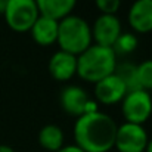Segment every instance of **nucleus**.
<instances>
[{
    "instance_id": "obj_5",
    "label": "nucleus",
    "mask_w": 152,
    "mask_h": 152,
    "mask_svg": "<svg viewBox=\"0 0 152 152\" xmlns=\"http://www.w3.org/2000/svg\"><path fill=\"white\" fill-rule=\"evenodd\" d=\"M123 115L127 123L142 126L152 114V99L149 92L136 90L126 93L123 99Z\"/></svg>"
},
{
    "instance_id": "obj_21",
    "label": "nucleus",
    "mask_w": 152,
    "mask_h": 152,
    "mask_svg": "<svg viewBox=\"0 0 152 152\" xmlns=\"http://www.w3.org/2000/svg\"><path fill=\"white\" fill-rule=\"evenodd\" d=\"M0 152H15L10 146H7V145H0Z\"/></svg>"
},
{
    "instance_id": "obj_19",
    "label": "nucleus",
    "mask_w": 152,
    "mask_h": 152,
    "mask_svg": "<svg viewBox=\"0 0 152 152\" xmlns=\"http://www.w3.org/2000/svg\"><path fill=\"white\" fill-rule=\"evenodd\" d=\"M58 152H84L83 149H80L77 145H66L64 148H61Z\"/></svg>"
},
{
    "instance_id": "obj_12",
    "label": "nucleus",
    "mask_w": 152,
    "mask_h": 152,
    "mask_svg": "<svg viewBox=\"0 0 152 152\" xmlns=\"http://www.w3.org/2000/svg\"><path fill=\"white\" fill-rule=\"evenodd\" d=\"M58 24L59 21L56 19H52L45 15H39V18L36 19V22L30 30L34 42L42 46H49L55 43L58 39Z\"/></svg>"
},
{
    "instance_id": "obj_11",
    "label": "nucleus",
    "mask_w": 152,
    "mask_h": 152,
    "mask_svg": "<svg viewBox=\"0 0 152 152\" xmlns=\"http://www.w3.org/2000/svg\"><path fill=\"white\" fill-rule=\"evenodd\" d=\"M129 22L137 33L152 30V0H136L129 10Z\"/></svg>"
},
{
    "instance_id": "obj_22",
    "label": "nucleus",
    "mask_w": 152,
    "mask_h": 152,
    "mask_svg": "<svg viewBox=\"0 0 152 152\" xmlns=\"http://www.w3.org/2000/svg\"><path fill=\"white\" fill-rule=\"evenodd\" d=\"M146 152H152V139L151 140H148V145H146Z\"/></svg>"
},
{
    "instance_id": "obj_13",
    "label": "nucleus",
    "mask_w": 152,
    "mask_h": 152,
    "mask_svg": "<svg viewBox=\"0 0 152 152\" xmlns=\"http://www.w3.org/2000/svg\"><path fill=\"white\" fill-rule=\"evenodd\" d=\"M77 0H36L40 15L61 21L71 13Z\"/></svg>"
},
{
    "instance_id": "obj_15",
    "label": "nucleus",
    "mask_w": 152,
    "mask_h": 152,
    "mask_svg": "<svg viewBox=\"0 0 152 152\" xmlns=\"http://www.w3.org/2000/svg\"><path fill=\"white\" fill-rule=\"evenodd\" d=\"M114 74L123 81L127 93L136 92V90H143L137 80V65H134L132 62H123L115 66Z\"/></svg>"
},
{
    "instance_id": "obj_4",
    "label": "nucleus",
    "mask_w": 152,
    "mask_h": 152,
    "mask_svg": "<svg viewBox=\"0 0 152 152\" xmlns=\"http://www.w3.org/2000/svg\"><path fill=\"white\" fill-rule=\"evenodd\" d=\"M39 15L36 0H9L4 10L7 25L18 33L30 31Z\"/></svg>"
},
{
    "instance_id": "obj_9",
    "label": "nucleus",
    "mask_w": 152,
    "mask_h": 152,
    "mask_svg": "<svg viewBox=\"0 0 152 152\" xmlns=\"http://www.w3.org/2000/svg\"><path fill=\"white\" fill-rule=\"evenodd\" d=\"M49 72L58 81H66L77 74V56L65 50H58L49 61Z\"/></svg>"
},
{
    "instance_id": "obj_20",
    "label": "nucleus",
    "mask_w": 152,
    "mask_h": 152,
    "mask_svg": "<svg viewBox=\"0 0 152 152\" xmlns=\"http://www.w3.org/2000/svg\"><path fill=\"white\" fill-rule=\"evenodd\" d=\"M7 1L9 0H0V13H4L6 6H7Z\"/></svg>"
},
{
    "instance_id": "obj_17",
    "label": "nucleus",
    "mask_w": 152,
    "mask_h": 152,
    "mask_svg": "<svg viewBox=\"0 0 152 152\" xmlns=\"http://www.w3.org/2000/svg\"><path fill=\"white\" fill-rule=\"evenodd\" d=\"M137 46V39L133 34H121L118 37V40L115 42V45L112 46L114 52H120V53H130L134 48Z\"/></svg>"
},
{
    "instance_id": "obj_2",
    "label": "nucleus",
    "mask_w": 152,
    "mask_h": 152,
    "mask_svg": "<svg viewBox=\"0 0 152 152\" xmlns=\"http://www.w3.org/2000/svg\"><path fill=\"white\" fill-rule=\"evenodd\" d=\"M115 66L117 53L112 48L90 45L77 56V74L86 81H101L102 78L114 74Z\"/></svg>"
},
{
    "instance_id": "obj_8",
    "label": "nucleus",
    "mask_w": 152,
    "mask_h": 152,
    "mask_svg": "<svg viewBox=\"0 0 152 152\" xmlns=\"http://www.w3.org/2000/svg\"><path fill=\"white\" fill-rule=\"evenodd\" d=\"M59 101H61L62 109L65 112H68L69 115L81 117L83 114L90 111L89 109L90 108L89 95L80 86H66V87H64L62 92H61Z\"/></svg>"
},
{
    "instance_id": "obj_7",
    "label": "nucleus",
    "mask_w": 152,
    "mask_h": 152,
    "mask_svg": "<svg viewBox=\"0 0 152 152\" xmlns=\"http://www.w3.org/2000/svg\"><path fill=\"white\" fill-rule=\"evenodd\" d=\"M121 36V22L115 15H103L95 21L92 28V39L96 45L112 48Z\"/></svg>"
},
{
    "instance_id": "obj_6",
    "label": "nucleus",
    "mask_w": 152,
    "mask_h": 152,
    "mask_svg": "<svg viewBox=\"0 0 152 152\" xmlns=\"http://www.w3.org/2000/svg\"><path fill=\"white\" fill-rule=\"evenodd\" d=\"M148 140V133L142 126L126 121L117 129L114 146L120 152H143Z\"/></svg>"
},
{
    "instance_id": "obj_10",
    "label": "nucleus",
    "mask_w": 152,
    "mask_h": 152,
    "mask_svg": "<svg viewBox=\"0 0 152 152\" xmlns=\"http://www.w3.org/2000/svg\"><path fill=\"white\" fill-rule=\"evenodd\" d=\"M126 93H127V90H126L123 81L115 74H111V75L102 78L95 86L96 98L105 105H111V103H117V102L123 101Z\"/></svg>"
},
{
    "instance_id": "obj_1",
    "label": "nucleus",
    "mask_w": 152,
    "mask_h": 152,
    "mask_svg": "<svg viewBox=\"0 0 152 152\" xmlns=\"http://www.w3.org/2000/svg\"><path fill=\"white\" fill-rule=\"evenodd\" d=\"M117 129L118 126L108 114L89 111L75 121V145L84 152H108L115 145Z\"/></svg>"
},
{
    "instance_id": "obj_3",
    "label": "nucleus",
    "mask_w": 152,
    "mask_h": 152,
    "mask_svg": "<svg viewBox=\"0 0 152 152\" xmlns=\"http://www.w3.org/2000/svg\"><path fill=\"white\" fill-rule=\"evenodd\" d=\"M61 50L78 56L92 45V28L77 15H66L58 24V39Z\"/></svg>"
},
{
    "instance_id": "obj_16",
    "label": "nucleus",
    "mask_w": 152,
    "mask_h": 152,
    "mask_svg": "<svg viewBox=\"0 0 152 152\" xmlns=\"http://www.w3.org/2000/svg\"><path fill=\"white\" fill-rule=\"evenodd\" d=\"M137 80L143 90H152V59H146L137 65Z\"/></svg>"
},
{
    "instance_id": "obj_14",
    "label": "nucleus",
    "mask_w": 152,
    "mask_h": 152,
    "mask_svg": "<svg viewBox=\"0 0 152 152\" xmlns=\"http://www.w3.org/2000/svg\"><path fill=\"white\" fill-rule=\"evenodd\" d=\"M39 143L48 151L58 152L64 148V132L55 124H48L39 133Z\"/></svg>"
},
{
    "instance_id": "obj_18",
    "label": "nucleus",
    "mask_w": 152,
    "mask_h": 152,
    "mask_svg": "<svg viewBox=\"0 0 152 152\" xmlns=\"http://www.w3.org/2000/svg\"><path fill=\"white\" fill-rule=\"evenodd\" d=\"M98 9L103 15H114L120 7V0H95Z\"/></svg>"
}]
</instances>
